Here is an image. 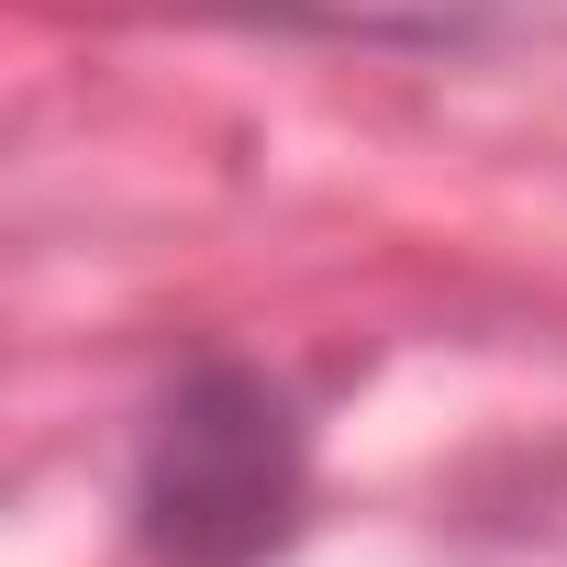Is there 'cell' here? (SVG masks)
<instances>
[{"label": "cell", "instance_id": "6da1fadb", "mask_svg": "<svg viewBox=\"0 0 567 567\" xmlns=\"http://www.w3.org/2000/svg\"><path fill=\"white\" fill-rule=\"evenodd\" d=\"M134 512L156 567H256L301 523V423L256 368H200L156 401Z\"/></svg>", "mask_w": 567, "mask_h": 567}]
</instances>
